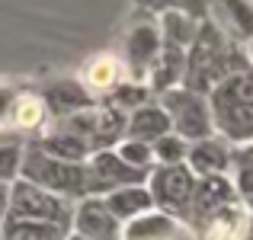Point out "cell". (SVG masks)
I'll use <instances>...</instances> for the list:
<instances>
[{"mask_svg": "<svg viewBox=\"0 0 253 240\" xmlns=\"http://www.w3.org/2000/svg\"><path fill=\"white\" fill-rule=\"evenodd\" d=\"M215 135L231 148L253 144V71H237L209 93Z\"/></svg>", "mask_w": 253, "mask_h": 240, "instance_id": "1", "label": "cell"}, {"mask_svg": "<svg viewBox=\"0 0 253 240\" xmlns=\"http://www.w3.org/2000/svg\"><path fill=\"white\" fill-rule=\"evenodd\" d=\"M241 55L228 45L224 32L215 26L199 29L196 42H192V55L186 61V90L192 93H211L221 80H228L237 71H247V64H237Z\"/></svg>", "mask_w": 253, "mask_h": 240, "instance_id": "2", "label": "cell"}, {"mask_svg": "<svg viewBox=\"0 0 253 240\" xmlns=\"http://www.w3.org/2000/svg\"><path fill=\"white\" fill-rule=\"evenodd\" d=\"M164 112L170 119L173 135H179L183 141L196 144L205 138H215V125H211V109L209 99L202 93L192 90H167L164 93Z\"/></svg>", "mask_w": 253, "mask_h": 240, "instance_id": "3", "label": "cell"}, {"mask_svg": "<svg viewBox=\"0 0 253 240\" xmlns=\"http://www.w3.org/2000/svg\"><path fill=\"white\" fill-rule=\"evenodd\" d=\"M151 183V202L173 221H183L192 211V196H196V173L186 163L173 166H157L148 176Z\"/></svg>", "mask_w": 253, "mask_h": 240, "instance_id": "4", "label": "cell"}, {"mask_svg": "<svg viewBox=\"0 0 253 240\" xmlns=\"http://www.w3.org/2000/svg\"><path fill=\"white\" fill-rule=\"evenodd\" d=\"M26 183H36L48 192H71V196H86V170L81 163H64L42 151L26 154Z\"/></svg>", "mask_w": 253, "mask_h": 240, "instance_id": "5", "label": "cell"}, {"mask_svg": "<svg viewBox=\"0 0 253 240\" xmlns=\"http://www.w3.org/2000/svg\"><path fill=\"white\" fill-rule=\"evenodd\" d=\"M6 218H19V221H48V224H68V208L55 192L42 189L36 183H16L10 189V205H6Z\"/></svg>", "mask_w": 253, "mask_h": 240, "instance_id": "6", "label": "cell"}, {"mask_svg": "<svg viewBox=\"0 0 253 240\" xmlns=\"http://www.w3.org/2000/svg\"><path fill=\"white\" fill-rule=\"evenodd\" d=\"M144 179H148V173L128 166L119 154L99 151L86 170V196H103V192L109 196V192L128 189V186H141Z\"/></svg>", "mask_w": 253, "mask_h": 240, "instance_id": "7", "label": "cell"}, {"mask_svg": "<svg viewBox=\"0 0 253 240\" xmlns=\"http://www.w3.org/2000/svg\"><path fill=\"white\" fill-rule=\"evenodd\" d=\"M234 202H237V192H234L231 176H202V179H196V196H192L189 218L196 224H205L209 218H215L218 211H224Z\"/></svg>", "mask_w": 253, "mask_h": 240, "instance_id": "8", "label": "cell"}, {"mask_svg": "<svg viewBox=\"0 0 253 240\" xmlns=\"http://www.w3.org/2000/svg\"><path fill=\"white\" fill-rule=\"evenodd\" d=\"M231 148L224 138H205V141H196L189 144V157H186V166L196 173V179L202 176H228L231 170Z\"/></svg>", "mask_w": 253, "mask_h": 240, "instance_id": "9", "label": "cell"}, {"mask_svg": "<svg viewBox=\"0 0 253 240\" xmlns=\"http://www.w3.org/2000/svg\"><path fill=\"white\" fill-rule=\"evenodd\" d=\"M77 237L86 240H122V221H116L109 208H106L103 199L90 196L77 211Z\"/></svg>", "mask_w": 253, "mask_h": 240, "instance_id": "10", "label": "cell"}, {"mask_svg": "<svg viewBox=\"0 0 253 240\" xmlns=\"http://www.w3.org/2000/svg\"><path fill=\"white\" fill-rule=\"evenodd\" d=\"M250 224H253V215L241 202H234L202 224V240H247Z\"/></svg>", "mask_w": 253, "mask_h": 240, "instance_id": "11", "label": "cell"}, {"mask_svg": "<svg viewBox=\"0 0 253 240\" xmlns=\"http://www.w3.org/2000/svg\"><path fill=\"white\" fill-rule=\"evenodd\" d=\"M218 10V32L241 42H253V6L247 0H215Z\"/></svg>", "mask_w": 253, "mask_h": 240, "instance_id": "12", "label": "cell"}, {"mask_svg": "<svg viewBox=\"0 0 253 240\" xmlns=\"http://www.w3.org/2000/svg\"><path fill=\"white\" fill-rule=\"evenodd\" d=\"M125 131H128L131 141L154 144V141H161L164 135H170L173 128H170V119H167V112H164V106H138L135 116L125 125Z\"/></svg>", "mask_w": 253, "mask_h": 240, "instance_id": "13", "label": "cell"}, {"mask_svg": "<svg viewBox=\"0 0 253 240\" xmlns=\"http://www.w3.org/2000/svg\"><path fill=\"white\" fill-rule=\"evenodd\" d=\"M106 208L116 215V221H135V218L148 215L151 211V192L144 186H128V189H119V192H109L103 196Z\"/></svg>", "mask_w": 253, "mask_h": 240, "instance_id": "14", "label": "cell"}, {"mask_svg": "<svg viewBox=\"0 0 253 240\" xmlns=\"http://www.w3.org/2000/svg\"><path fill=\"white\" fill-rule=\"evenodd\" d=\"M0 240H68V224L3 218V224H0Z\"/></svg>", "mask_w": 253, "mask_h": 240, "instance_id": "15", "label": "cell"}, {"mask_svg": "<svg viewBox=\"0 0 253 240\" xmlns=\"http://www.w3.org/2000/svg\"><path fill=\"white\" fill-rule=\"evenodd\" d=\"M231 183H234L237 202L253 215V144H244V148H234L231 154Z\"/></svg>", "mask_w": 253, "mask_h": 240, "instance_id": "16", "label": "cell"}, {"mask_svg": "<svg viewBox=\"0 0 253 240\" xmlns=\"http://www.w3.org/2000/svg\"><path fill=\"white\" fill-rule=\"evenodd\" d=\"M116 80H119V61L112 55H96V58H90V61H86V68H84L86 90L106 93V90H112V86H116Z\"/></svg>", "mask_w": 253, "mask_h": 240, "instance_id": "17", "label": "cell"}, {"mask_svg": "<svg viewBox=\"0 0 253 240\" xmlns=\"http://www.w3.org/2000/svg\"><path fill=\"white\" fill-rule=\"evenodd\" d=\"M42 154L64 160V163H81L84 154H86V141L81 135H55V138H45Z\"/></svg>", "mask_w": 253, "mask_h": 240, "instance_id": "18", "label": "cell"}, {"mask_svg": "<svg viewBox=\"0 0 253 240\" xmlns=\"http://www.w3.org/2000/svg\"><path fill=\"white\" fill-rule=\"evenodd\" d=\"M10 119L16 128H36V125H42L45 119V103L39 96H16V103L10 106Z\"/></svg>", "mask_w": 253, "mask_h": 240, "instance_id": "19", "label": "cell"}, {"mask_svg": "<svg viewBox=\"0 0 253 240\" xmlns=\"http://www.w3.org/2000/svg\"><path fill=\"white\" fill-rule=\"evenodd\" d=\"M151 148H154V160L161 166L186 163V157H189V141H183L179 135H164L161 141H154Z\"/></svg>", "mask_w": 253, "mask_h": 240, "instance_id": "20", "label": "cell"}, {"mask_svg": "<svg viewBox=\"0 0 253 240\" xmlns=\"http://www.w3.org/2000/svg\"><path fill=\"white\" fill-rule=\"evenodd\" d=\"M116 154L122 157L128 166H135V170H141V173H151V166H154V148L144 144V141H131L128 138L125 144H119Z\"/></svg>", "mask_w": 253, "mask_h": 240, "instance_id": "21", "label": "cell"}, {"mask_svg": "<svg viewBox=\"0 0 253 240\" xmlns=\"http://www.w3.org/2000/svg\"><path fill=\"white\" fill-rule=\"evenodd\" d=\"M19 170V144L16 141H6L0 144V183H10Z\"/></svg>", "mask_w": 253, "mask_h": 240, "instance_id": "22", "label": "cell"}, {"mask_svg": "<svg viewBox=\"0 0 253 240\" xmlns=\"http://www.w3.org/2000/svg\"><path fill=\"white\" fill-rule=\"evenodd\" d=\"M247 55H250V61H253V42H247Z\"/></svg>", "mask_w": 253, "mask_h": 240, "instance_id": "23", "label": "cell"}, {"mask_svg": "<svg viewBox=\"0 0 253 240\" xmlns=\"http://www.w3.org/2000/svg\"><path fill=\"white\" fill-rule=\"evenodd\" d=\"M68 240H86V237H77V234H74V237H68Z\"/></svg>", "mask_w": 253, "mask_h": 240, "instance_id": "24", "label": "cell"}]
</instances>
